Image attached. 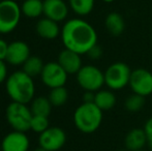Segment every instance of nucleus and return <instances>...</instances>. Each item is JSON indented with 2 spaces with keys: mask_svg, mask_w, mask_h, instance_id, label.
Returning <instances> with one entry per match:
<instances>
[{
  "mask_svg": "<svg viewBox=\"0 0 152 151\" xmlns=\"http://www.w3.org/2000/svg\"><path fill=\"white\" fill-rule=\"evenodd\" d=\"M7 50H8V44L4 39L0 38V60L6 59Z\"/></svg>",
  "mask_w": 152,
  "mask_h": 151,
  "instance_id": "28",
  "label": "nucleus"
},
{
  "mask_svg": "<svg viewBox=\"0 0 152 151\" xmlns=\"http://www.w3.org/2000/svg\"><path fill=\"white\" fill-rule=\"evenodd\" d=\"M49 99H50L52 106H55V107L63 106L68 99L67 89H66L64 86L51 89L50 95H49Z\"/></svg>",
  "mask_w": 152,
  "mask_h": 151,
  "instance_id": "23",
  "label": "nucleus"
},
{
  "mask_svg": "<svg viewBox=\"0 0 152 151\" xmlns=\"http://www.w3.org/2000/svg\"><path fill=\"white\" fill-rule=\"evenodd\" d=\"M145 106V97L142 95L132 93L130 94L124 101V108L126 111L132 112V113H137L141 111L143 107Z\"/></svg>",
  "mask_w": 152,
  "mask_h": 151,
  "instance_id": "24",
  "label": "nucleus"
},
{
  "mask_svg": "<svg viewBox=\"0 0 152 151\" xmlns=\"http://www.w3.org/2000/svg\"><path fill=\"white\" fill-rule=\"evenodd\" d=\"M1 149L2 151H28L29 139L23 131H14L3 138Z\"/></svg>",
  "mask_w": 152,
  "mask_h": 151,
  "instance_id": "12",
  "label": "nucleus"
},
{
  "mask_svg": "<svg viewBox=\"0 0 152 151\" xmlns=\"http://www.w3.org/2000/svg\"><path fill=\"white\" fill-rule=\"evenodd\" d=\"M6 76H7L6 64L4 63V60H0V84L5 81Z\"/></svg>",
  "mask_w": 152,
  "mask_h": 151,
  "instance_id": "29",
  "label": "nucleus"
},
{
  "mask_svg": "<svg viewBox=\"0 0 152 151\" xmlns=\"http://www.w3.org/2000/svg\"><path fill=\"white\" fill-rule=\"evenodd\" d=\"M44 15L55 22H61L67 17L68 6L63 0H44Z\"/></svg>",
  "mask_w": 152,
  "mask_h": 151,
  "instance_id": "13",
  "label": "nucleus"
},
{
  "mask_svg": "<svg viewBox=\"0 0 152 151\" xmlns=\"http://www.w3.org/2000/svg\"><path fill=\"white\" fill-rule=\"evenodd\" d=\"M87 55H88L90 58L95 59V60H96V59H98L102 55V48L98 46V44H95V46H94L93 48H92L91 50L87 53Z\"/></svg>",
  "mask_w": 152,
  "mask_h": 151,
  "instance_id": "27",
  "label": "nucleus"
},
{
  "mask_svg": "<svg viewBox=\"0 0 152 151\" xmlns=\"http://www.w3.org/2000/svg\"><path fill=\"white\" fill-rule=\"evenodd\" d=\"M78 84L89 92H96L104 85V73L95 65H83L77 74Z\"/></svg>",
  "mask_w": 152,
  "mask_h": 151,
  "instance_id": "7",
  "label": "nucleus"
},
{
  "mask_svg": "<svg viewBox=\"0 0 152 151\" xmlns=\"http://www.w3.org/2000/svg\"><path fill=\"white\" fill-rule=\"evenodd\" d=\"M102 122V111L94 103H83L74 113V123L80 131L92 133Z\"/></svg>",
  "mask_w": 152,
  "mask_h": 151,
  "instance_id": "3",
  "label": "nucleus"
},
{
  "mask_svg": "<svg viewBox=\"0 0 152 151\" xmlns=\"http://www.w3.org/2000/svg\"><path fill=\"white\" fill-rule=\"evenodd\" d=\"M138 151H147V150H144V149H142V150H138Z\"/></svg>",
  "mask_w": 152,
  "mask_h": 151,
  "instance_id": "32",
  "label": "nucleus"
},
{
  "mask_svg": "<svg viewBox=\"0 0 152 151\" xmlns=\"http://www.w3.org/2000/svg\"><path fill=\"white\" fill-rule=\"evenodd\" d=\"M40 77L42 83L47 87L53 89L64 86L67 81L68 74L58 62H48L45 64Z\"/></svg>",
  "mask_w": 152,
  "mask_h": 151,
  "instance_id": "9",
  "label": "nucleus"
},
{
  "mask_svg": "<svg viewBox=\"0 0 152 151\" xmlns=\"http://www.w3.org/2000/svg\"><path fill=\"white\" fill-rule=\"evenodd\" d=\"M66 142V133L60 127H49L44 133H39V147L47 151H58Z\"/></svg>",
  "mask_w": 152,
  "mask_h": 151,
  "instance_id": "10",
  "label": "nucleus"
},
{
  "mask_svg": "<svg viewBox=\"0 0 152 151\" xmlns=\"http://www.w3.org/2000/svg\"><path fill=\"white\" fill-rule=\"evenodd\" d=\"M144 131L147 137V145H148L149 149L152 151V117L146 121L144 125Z\"/></svg>",
  "mask_w": 152,
  "mask_h": 151,
  "instance_id": "26",
  "label": "nucleus"
},
{
  "mask_svg": "<svg viewBox=\"0 0 152 151\" xmlns=\"http://www.w3.org/2000/svg\"><path fill=\"white\" fill-rule=\"evenodd\" d=\"M6 91L12 101L21 104H28L34 97L35 87L33 78L23 71L12 73L6 79Z\"/></svg>",
  "mask_w": 152,
  "mask_h": 151,
  "instance_id": "2",
  "label": "nucleus"
},
{
  "mask_svg": "<svg viewBox=\"0 0 152 151\" xmlns=\"http://www.w3.org/2000/svg\"><path fill=\"white\" fill-rule=\"evenodd\" d=\"M147 145V137L144 128H132L124 138V146L128 151L144 149Z\"/></svg>",
  "mask_w": 152,
  "mask_h": 151,
  "instance_id": "15",
  "label": "nucleus"
},
{
  "mask_svg": "<svg viewBox=\"0 0 152 151\" xmlns=\"http://www.w3.org/2000/svg\"><path fill=\"white\" fill-rule=\"evenodd\" d=\"M0 1H1V0H0Z\"/></svg>",
  "mask_w": 152,
  "mask_h": 151,
  "instance_id": "33",
  "label": "nucleus"
},
{
  "mask_svg": "<svg viewBox=\"0 0 152 151\" xmlns=\"http://www.w3.org/2000/svg\"><path fill=\"white\" fill-rule=\"evenodd\" d=\"M104 2H106V3H112V2H114V0H104Z\"/></svg>",
  "mask_w": 152,
  "mask_h": 151,
  "instance_id": "31",
  "label": "nucleus"
},
{
  "mask_svg": "<svg viewBox=\"0 0 152 151\" xmlns=\"http://www.w3.org/2000/svg\"><path fill=\"white\" fill-rule=\"evenodd\" d=\"M6 120L10 125L18 131H25L30 129V124L33 114L26 104L12 101L6 108Z\"/></svg>",
  "mask_w": 152,
  "mask_h": 151,
  "instance_id": "4",
  "label": "nucleus"
},
{
  "mask_svg": "<svg viewBox=\"0 0 152 151\" xmlns=\"http://www.w3.org/2000/svg\"><path fill=\"white\" fill-rule=\"evenodd\" d=\"M69 6L79 16H87L93 10L95 0H68Z\"/></svg>",
  "mask_w": 152,
  "mask_h": 151,
  "instance_id": "22",
  "label": "nucleus"
},
{
  "mask_svg": "<svg viewBox=\"0 0 152 151\" xmlns=\"http://www.w3.org/2000/svg\"><path fill=\"white\" fill-rule=\"evenodd\" d=\"M31 112L35 116H44L49 117L51 111H52V104H51L49 97L39 96L32 99Z\"/></svg>",
  "mask_w": 152,
  "mask_h": 151,
  "instance_id": "19",
  "label": "nucleus"
},
{
  "mask_svg": "<svg viewBox=\"0 0 152 151\" xmlns=\"http://www.w3.org/2000/svg\"><path fill=\"white\" fill-rule=\"evenodd\" d=\"M132 69L124 62H114L107 67L104 73V84L110 90H121L129 84Z\"/></svg>",
  "mask_w": 152,
  "mask_h": 151,
  "instance_id": "5",
  "label": "nucleus"
},
{
  "mask_svg": "<svg viewBox=\"0 0 152 151\" xmlns=\"http://www.w3.org/2000/svg\"><path fill=\"white\" fill-rule=\"evenodd\" d=\"M61 38L65 49L87 54L97 44V33L94 27L82 19H72L64 24L61 30Z\"/></svg>",
  "mask_w": 152,
  "mask_h": 151,
  "instance_id": "1",
  "label": "nucleus"
},
{
  "mask_svg": "<svg viewBox=\"0 0 152 151\" xmlns=\"http://www.w3.org/2000/svg\"><path fill=\"white\" fill-rule=\"evenodd\" d=\"M49 119L48 117L44 116H35L33 115L30 124V129L38 133H44L46 129L49 128Z\"/></svg>",
  "mask_w": 152,
  "mask_h": 151,
  "instance_id": "25",
  "label": "nucleus"
},
{
  "mask_svg": "<svg viewBox=\"0 0 152 151\" xmlns=\"http://www.w3.org/2000/svg\"><path fill=\"white\" fill-rule=\"evenodd\" d=\"M45 64L42 63V60L37 56H30L25 63L23 64V71L26 73L31 78L38 76L42 74V69H44Z\"/></svg>",
  "mask_w": 152,
  "mask_h": 151,
  "instance_id": "21",
  "label": "nucleus"
},
{
  "mask_svg": "<svg viewBox=\"0 0 152 151\" xmlns=\"http://www.w3.org/2000/svg\"><path fill=\"white\" fill-rule=\"evenodd\" d=\"M57 62L63 67V69L68 75H72V74L77 75L81 67L83 66L81 55L68 49H64L63 51H61Z\"/></svg>",
  "mask_w": 152,
  "mask_h": 151,
  "instance_id": "14",
  "label": "nucleus"
},
{
  "mask_svg": "<svg viewBox=\"0 0 152 151\" xmlns=\"http://www.w3.org/2000/svg\"><path fill=\"white\" fill-rule=\"evenodd\" d=\"M33 151H47V150H45L44 148H42V147H38V148H36V149H34Z\"/></svg>",
  "mask_w": 152,
  "mask_h": 151,
  "instance_id": "30",
  "label": "nucleus"
},
{
  "mask_svg": "<svg viewBox=\"0 0 152 151\" xmlns=\"http://www.w3.org/2000/svg\"><path fill=\"white\" fill-rule=\"evenodd\" d=\"M116 95L114 94L112 90H102V89H100V90L96 91L94 93L93 103L102 112L113 109L116 105Z\"/></svg>",
  "mask_w": 152,
  "mask_h": 151,
  "instance_id": "18",
  "label": "nucleus"
},
{
  "mask_svg": "<svg viewBox=\"0 0 152 151\" xmlns=\"http://www.w3.org/2000/svg\"><path fill=\"white\" fill-rule=\"evenodd\" d=\"M128 86L132 93L144 97L152 94V73L143 67L134 69L130 75Z\"/></svg>",
  "mask_w": 152,
  "mask_h": 151,
  "instance_id": "8",
  "label": "nucleus"
},
{
  "mask_svg": "<svg viewBox=\"0 0 152 151\" xmlns=\"http://www.w3.org/2000/svg\"><path fill=\"white\" fill-rule=\"evenodd\" d=\"M106 29L113 36H119L125 30V21L120 14L116 12H110L107 15L104 20Z\"/></svg>",
  "mask_w": 152,
  "mask_h": 151,
  "instance_id": "17",
  "label": "nucleus"
},
{
  "mask_svg": "<svg viewBox=\"0 0 152 151\" xmlns=\"http://www.w3.org/2000/svg\"><path fill=\"white\" fill-rule=\"evenodd\" d=\"M23 15L35 19L44 14V1L42 0H25L21 6Z\"/></svg>",
  "mask_w": 152,
  "mask_h": 151,
  "instance_id": "20",
  "label": "nucleus"
},
{
  "mask_svg": "<svg viewBox=\"0 0 152 151\" xmlns=\"http://www.w3.org/2000/svg\"><path fill=\"white\" fill-rule=\"evenodd\" d=\"M30 57L29 46L24 42L16 40L8 44L6 61L12 65H23Z\"/></svg>",
  "mask_w": 152,
  "mask_h": 151,
  "instance_id": "11",
  "label": "nucleus"
},
{
  "mask_svg": "<svg viewBox=\"0 0 152 151\" xmlns=\"http://www.w3.org/2000/svg\"><path fill=\"white\" fill-rule=\"evenodd\" d=\"M36 32L40 37L46 39H54L61 34L58 22L51 20L49 18L40 19L36 24Z\"/></svg>",
  "mask_w": 152,
  "mask_h": 151,
  "instance_id": "16",
  "label": "nucleus"
},
{
  "mask_svg": "<svg viewBox=\"0 0 152 151\" xmlns=\"http://www.w3.org/2000/svg\"><path fill=\"white\" fill-rule=\"evenodd\" d=\"M22 10L14 0L0 1V33H10L17 28Z\"/></svg>",
  "mask_w": 152,
  "mask_h": 151,
  "instance_id": "6",
  "label": "nucleus"
}]
</instances>
